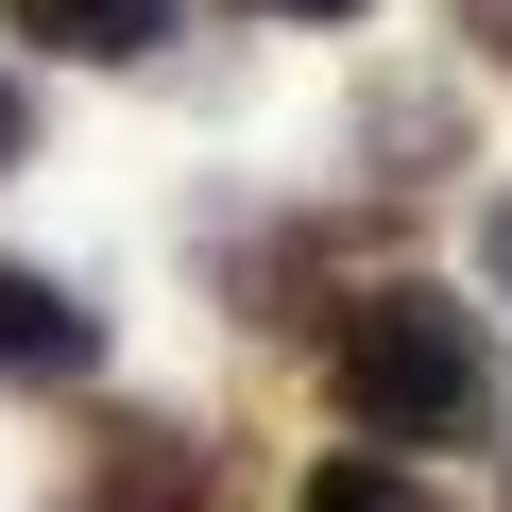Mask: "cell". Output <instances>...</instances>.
Returning a JSON list of instances; mask_svg holds the SVG:
<instances>
[{"instance_id":"obj_1","label":"cell","mask_w":512,"mask_h":512,"mask_svg":"<svg viewBox=\"0 0 512 512\" xmlns=\"http://www.w3.org/2000/svg\"><path fill=\"white\" fill-rule=\"evenodd\" d=\"M325 376H342V410H359L376 444H478V427H495V342H478V308L427 291V274L359 291L342 342H325Z\"/></svg>"},{"instance_id":"obj_2","label":"cell","mask_w":512,"mask_h":512,"mask_svg":"<svg viewBox=\"0 0 512 512\" xmlns=\"http://www.w3.org/2000/svg\"><path fill=\"white\" fill-rule=\"evenodd\" d=\"M0 376H18V393H86V376H103V325H86L52 274H0Z\"/></svg>"},{"instance_id":"obj_3","label":"cell","mask_w":512,"mask_h":512,"mask_svg":"<svg viewBox=\"0 0 512 512\" xmlns=\"http://www.w3.org/2000/svg\"><path fill=\"white\" fill-rule=\"evenodd\" d=\"M86 512H222V478H205L188 427H120V444L86 461Z\"/></svg>"},{"instance_id":"obj_4","label":"cell","mask_w":512,"mask_h":512,"mask_svg":"<svg viewBox=\"0 0 512 512\" xmlns=\"http://www.w3.org/2000/svg\"><path fill=\"white\" fill-rule=\"evenodd\" d=\"M35 52H154L171 35V0H0Z\"/></svg>"},{"instance_id":"obj_5","label":"cell","mask_w":512,"mask_h":512,"mask_svg":"<svg viewBox=\"0 0 512 512\" xmlns=\"http://www.w3.org/2000/svg\"><path fill=\"white\" fill-rule=\"evenodd\" d=\"M291 512H444V495H427L410 461H325V478H308Z\"/></svg>"},{"instance_id":"obj_6","label":"cell","mask_w":512,"mask_h":512,"mask_svg":"<svg viewBox=\"0 0 512 512\" xmlns=\"http://www.w3.org/2000/svg\"><path fill=\"white\" fill-rule=\"evenodd\" d=\"M18 154H35V103H18V86H0V171H18Z\"/></svg>"},{"instance_id":"obj_7","label":"cell","mask_w":512,"mask_h":512,"mask_svg":"<svg viewBox=\"0 0 512 512\" xmlns=\"http://www.w3.org/2000/svg\"><path fill=\"white\" fill-rule=\"evenodd\" d=\"M274 18H359V0H274Z\"/></svg>"},{"instance_id":"obj_8","label":"cell","mask_w":512,"mask_h":512,"mask_svg":"<svg viewBox=\"0 0 512 512\" xmlns=\"http://www.w3.org/2000/svg\"><path fill=\"white\" fill-rule=\"evenodd\" d=\"M495 291H512V205H495Z\"/></svg>"}]
</instances>
